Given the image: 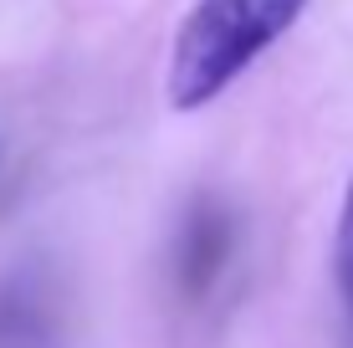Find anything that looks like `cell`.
Instances as JSON below:
<instances>
[{
    "instance_id": "2",
    "label": "cell",
    "mask_w": 353,
    "mask_h": 348,
    "mask_svg": "<svg viewBox=\"0 0 353 348\" xmlns=\"http://www.w3.org/2000/svg\"><path fill=\"white\" fill-rule=\"evenodd\" d=\"M225 256H230V215L215 200H200L185 225V241H179V282H185V292L200 297L215 282Z\"/></svg>"
},
{
    "instance_id": "1",
    "label": "cell",
    "mask_w": 353,
    "mask_h": 348,
    "mask_svg": "<svg viewBox=\"0 0 353 348\" xmlns=\"http://www.w3.org/2000/svg\"><path fill=\"white\" fill-rule=\"evenodd\" d=\"M312 0H194L169 41L164 98L174 113L210 108L272 52Z\"/></svg>"
},
{
    "instance_id": "3",
    "label": "cell",
    "mask_w": 353,
    "mask_h": 348,
    "mask_svg": "<svg viewBox=\"0 0 353 348\" xmlns=\"http://www.w3.org/2000/svg\"><path fill=\"white\" fill-rule=\"evenodd\" d=\"M338 287H343V303H348V318H353V179L343 190V215H338Z\"/></svg>"
}]
</instances>
